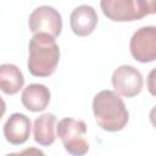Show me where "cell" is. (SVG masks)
Instances as JSON below:
<instances>
[{
	"mask_svg": "<svg viewBox=\"0 0 156 156\" xmlns=\"http://www.w3.org/2000/svg\"><path fill=\"white\" fill-rule=\"evenodd\" d=\"M93 112L98 126L106 132H119L129 121L124 101L118 94L107 89L99 91L94 96Z\"/></svg>",
	"mask_w": 156,
	"mask_h": 156,
	"instance_id": "1",
	"label": "cell"
},
{
	"mask_svg": "<svg viewBox=\"0 0 156 156\" xmlns=\"http://www.w3.org/2000/svg\"><path fill=\"white\" fill-rule=\"evenodd\" d=\"M29 56L27 67L34 77L51 76L60 60V48L55 38L49 34H34L29 40Z\"/></svg>",
	"mask_w": 156,
	"mask_h": 156,
	"instance_id": "2",
	"label": "cell"
},
{
	"mask_svg": "<svg viewBox=\"0 0 156 156\" xmlns=\"http://www.w3.org/2000/svg\"><path fill=\"white\" fill-rule=\"evenodd\" d=\"M104 15L115 22L138 21L155 12V0H102Z\"/></svg>",
	"mask_w": 156,
	"mask_h": 156,
	"instance_id": "3",
	"label": "cell"
},
{
	"mask_svg": "<svg viewBox=\"0 0 156 156\" xmlns=\"http://www.w3.org/2000/svg\"><path fill=\"white\" fill-rule=\"evenodd\" d=\"M56 133L68 154L73 156H84L88 154L89 144L85 139L87 124L84 121L71 117L62 118L56 127Z\"/></svg>",
	"mask_w": 156,
	"mask_h": 156,
	"instance_id": "4",
	"label": "cell"
},
{
	"mask_svg": "<svg viewBox=\"0 0 156 156\" xmlns=\"http://www.w3.org/2000/svg\"><path fill=\"white\" fill-rule=\"evenodd\" d=\"M28 24L33 34L44 33L52 38H57L62 30V17L55 7L43 5L32 11Z\"/></svg>",
	"mask_w": 156,
	"mask_h": 156,
	"instance_id": "5",
	"label": "cell"
},
{
	"mask_svg": "<svg viewBox=\"0 0 156 156\" xmlns=\"http://www.w3.org/2000/svg\"><path fill=\"white\" fill-rule=\"evenodd\" d=\"M129 50L132 56L141 62H152L156 58V27L145 26L139 28L130 38Z\"/></svg>",
	"mask_w": 156,
	"mask_h": 156,
	"instance_id": "6",
	"label": "cell"
},
{
	"mask_svg": "<svg viewBox=\"0 0 156 156\" xmlns=\"http://www.w3.org/2000/svg\"><path fill=\"white\" fill-rule=\"evenodd\" d=\"M111 83L116 94L126 98H133L143 90L144 79L135 67L130 65H122L113 71Z\"/></svg>",
	"mask_w": 156,
	"mask_h": 156,
	"instance_id": "7",
	"label": "cell"
},
{
	"mask_svg": "<svg viewBox=\"0 0 156 156\" xmlns=\"http://www.w3.org/2000/svg\"><path fill=\"white\" fill-rule=\"evenodd\" d=\"M98 21L99 17L95 9L87 4L77 6L69 16L71 29L78 37H87L91 34L98 24Z\"/></svg>",
	"mask_w": 156,
	"mask_h": 156,
	"instance_id": "8",
	"label": "cell"
},
{
	"mask_svg": "<svg viewBox=\"0 0 156 156\" xmlns=\"http://www.w3.org/2000/svg\"><path fill=\"white\" fill-rule=\"evenodd\" d=\"M30 119L23 113H12L4 124V136L12 145H21L29 139Z\"/></svg>",
	"mask_w": 156,
	"mask_h": 156,
	"instance_id": "9",
	"label": "cell"
},
{
	"mask_svg": "<svg viewBox=\"0 0 156 156\" xmlns=\"http://www.w3.org/2000/svg\"><path fill=\"white\" fill-rule=\"evenodd\" d=\"M50 90L46 85L33 83L27 85L21 95V101L23 106L32 112L44 111L50 102Z\"/></svg>",
	"mask_w": 156,
	"mask_h": 156,
	"instance_id": "10",
	"label": "cell"
},
{
	"mask_svg": "<svg viewBox=\"0 0 156 156\" xmlns=\"http://www.w3.org/2000/svg\"><path fill=\"white\" fill-rule=\"evenodd\" d=\"M56 116L54 113H44L39 116L33 124V136L34 140L43 146H49L54 144L56 135Z\"/></svg>",
	"mask_w": 156,
	"mask_h": 156,
	"instance_id": "11",
	"label": "cell"
},
{
	"mask_svg": "<svg viewBox=\"0 0 156 156\" xmlns=\"http://www.w3.org/2000/svg\"><path fill=\"white\" fill-rule=\"evenodd\" d=\"M24 84V77L21 69L13 63L0 65V89L7 95L17 94Z\"/></svg>",
	"mask_w": 156,
	"mask_h": 156,
	"instance_id": "12",
	"label": "cell"
},
{
	"mask_svg": "<svg viewBox=\"0 0 156 156\" xmlns=\"http://www.w3.org/2000/svg\"><path fill=\"white\" fill-rule=\"evenodd\" d=\"M5 156H45V154L37 147H26L20 152H11Z\"/></svg>",
	"mask_w": 156,
	"mask_h": 156,
	"instance_id": "13",
	"label": "cell"
},
{
	"mask_svg": "<svg viewBox=\"0 0 156 156\" xmlns=\"http://www.w3.org/2000/svg\"><path fill=\"white\" fill-rule=\"evenodd\" d=\"M5 111H6V104H5L4 99L0 96V119H1V117L4 116Z\"/></svg>",
	"mask_w": 156,
	"mask_h": 156,
	"instance_id": "14",
	"label": "cell"
}]
</instances>
